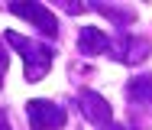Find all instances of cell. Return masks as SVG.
Wrapping results in <instances>:
<instances>
[{"mask_svg":"<svg viewBox=\"0 0 152 130\" xmlns=\"http://www.w3.org/2000/svg\"><path fill=\"white\" fill-rule=\"evenodd\" d=\"M3 39L26 59V81H39L45 78V72L52 68V59H55V49L39 42V39H26L20 32H3Z\"/></svg>","mask_w":152,"mask_h":130,"instance_id":"obj_1","label":"cell"},{"mask_svg":"<svg viewBox=\"0 0 152 130\" xmlns=\"http://www.w3.org/2000/svg\"><path fill=\"white\" fill-rule=\"evenodd\" d=\"M26 117H29L32 130H61L65 127V107H58L55 101L36 98L26 104Z\"/></svg>","mask_w":152,"mask_h":130,"instance_id":"obj_2","label":"cell"},{"mask_svg":"<svg viewBox=\"0 0 152 130\" xmlns=\"http://www.w3.org/2000/svg\"><path fill=\"white\" fill-rule=\"evenodd\" d=\"M7 10L10 13H16V16H23V20H29V23H36L39 30L45 32V36H58V20L49 13V7H42V3H23V0H10L7 3Z\"/></svg>","mask_w":152,"mask_h":130,"instance_id":"obj_3","label":"cell"},{"mask_svg":"<svg viewBox=\"0 0 152 130\" xmlns=\"http://www.w3.org/2000/svg\"><path fill=\"white\" fill-rule=\"evenodd\" d=\"M78 107H81V114L91 120L94 127H107V124H113V111H110V101L100 95V91H91V88L78 91Z\"/></svg>","mask_w":152,"mask_h":130,"instance_id":"obj_4","label":"cell"},{"mask_svg":"<svg viewBox=\"0 0 152 130\" xmlns=\"http://www.w3.org/2000/svg\"><path fill=\"white\" fill-rule=\"evenodd\" d=\"M149 55V42L139 36H117L110 39V59H117L120 65H136Z\"/></svg>","mask_w":152,"mask_h":130,"instance_id":"obj_5","label":"cell"},{"mask_svg":"<svg viewBox=\"0 0 152 130\" xmlns=\"http://www.w3.org/2000/svg\"><path fill=\"white\" fill-rule=\"evenodd\" d=\"M78 49L84 55H104V52H110V36L97 26H84L78 32Z\"/></svg>","mask_w":152,"mask_h":130,"instance_id":"obj_6","label":"cell"},{"mask_svg":"<svg viewBox=\"0 0 152 130\" xmlns=\"http://www.w3.org/2000/svg\"><path fill=\"white\" fill-rule=\"evenodd\" d=\"M126 98L129 101H152V75H139V78H133L129 85H126Z\"/></svg>","mask_w":152,"mask_h":130,"instance_id":"obj_7","label":"cell"},{"mask_svg":"<svg viewBox=\"0 0 152 130\" xmlns=\"http://www.w3.org/2000/svg\"><path fill=\"white\" fill-rule=\"evenodd\" d=\"M94 7H97V10H100L107 20H113V23H120V26H126V23L136 16V13H129V10H120V7H110V3H94Z\"/></svg>","mask_w":152,"mask_h":130,"instance_id":"obj_8","label":"cell"},{"mask_svg":"<svg viewBox=\"0 0 152 130\" xmlns=\"http://www.w3.org/2000/svg\"><path fill=\"white\" fill-rule=\"evenodd\" d=\"M0 130H10V120H7V111H0Z\"/></svg>","mask_w":152,"mask_h":130,"instance_id":"obj_9","label":"cell"},{"mask_svg":"<svg viewBox=\"0 0 152 130\" xmlns=\"http://www.w3.org/2000/svg\"><path fill=\"white\" fill-rule=\"evenodd\" d=\"M104 130H126V127H120V124H107Z\"/></svg>","mask_w":152,"mask_h":130,"instance_id":"obj_10","label":"cell"}]
</instances>
